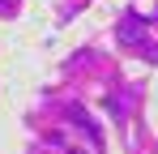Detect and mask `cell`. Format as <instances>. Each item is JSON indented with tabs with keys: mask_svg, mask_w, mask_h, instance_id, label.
Segmentation results:
<instances>
[{
	"mask_svg": "<svg viewBox=\"0 0 158 154\" xmlns=\"http://www.w3.org/2000/svg\"><path fill=\"white\" fill-rule=\"evenodd\" d=\"M64 116H69V120H77L85 137H98V128H94V120L85 116V107H77V103H69V111H64Z\"/></svg>",
	"mask_w": 158,
	"mask_h": 154,
	"instance_id": "obj_1",
	"label": "cell"
}]
</instances>
